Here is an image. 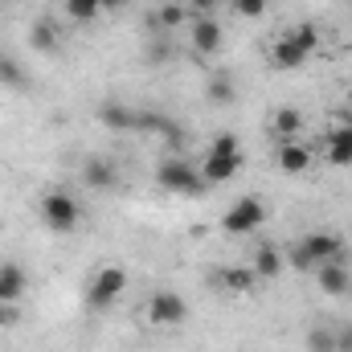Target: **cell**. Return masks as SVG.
Returning <instances> with one entry per match:
<instances>
[{
  "label": "cell",
  "instance_id": "cell-1",
  "mask_svg": "<svg viewBox=\"0 0 352 352\" xmlns=\"http://www.w3.org/2000/svg\"><path fill=\"white\" fill-rule=\"evenodd\" d=\"M316 45H320V29H316V25H295L291 33H283V37L274 41L270 62H274L278 70H295V66H303V62L316 54Z\"/></svg>",
  "mask_w": 352,
  "mask_h": 352
},
{
  "label": "cell",
  "instance_id": "cell-2",
  "mask_svg": "<svg viewBox=\"0 0 352 352\" xmlns=\"http://www.w3.org/2000/svg\"><path fill=\"white\" fill-rule=\"evenodd\" d=\"M123 291H127V270L123 266H102V270H94V278L87 287V307L90 311H107V307H115L123 299Z\"/></svg>",
  "mask_w": 352,
  "mask_h": 352
},
{
  "label": "cell",
  "instance_id": "cell-3",
  "mask_svg": "<svg viewBox=\"0 0 352 352\" xmlns=\"http://www.w3.org/2000/svg\"><path fill=\"white\" fill-rule=\"evenodd\" d=\"M78 217H82V209H78V201H74L70 192L54 188V192L41 197V221H45V230L70 234V230H78Z\"/></svg>",
  "mask_w": 352,
  "mask_h": 352
},
{
  "label": "cell",
  "instance_id": "cell-4",
  "mask_svg": "<svg viewBox=\"0 0 352 352\" xmlns=\"http://www.w3.org/2000/svg\"><path fill=\"white\" fill-rule=\"evenodd\" d=\"M156 180H160V188L164 192H180V197H197L201 188H205V176L197 173L192 164H184V160H164L160 168H156Z\"/></svg>",
  "mask_w": 352,
  "mask_h": 352
},
{
  "label": "cell",
  "instance_id": "cell-5",
  "mask_svg": "<svg viewBox=\"0 0 352 352\" xmlns=\"http://www.w3.org/2000/svg\"><path fill=\"white\" fill-rule=\"evenodd\" d=\"M266 221V205L258 197H242V201H234L230 209H226V217H221V230L226 234H254V230H263Z\"/></svg>",
  "mask_w": 352,
  "mask_h": 352
},
{
  "label": "cell",
  "instance_id": "cell-6",
  "mask_svg": "<svg viewBox=\"0 0 352 352\" xmlns=\"http://www.w3.org/2000/svg\"><path fill=\"white\" fill-rule=\"evenodd\" d=\"M184 316H188V303L176 291H156L148 299V320L156 328H176V324H184Z\"/></svg>",
  "mask_w": 352,
  "mask_h": 352
},
{
  "label": "cell",
  "instance_id": "cell-7",
  "mask_svg": "<svg viewBox=\"0 0 352 352\" xmlns=\"http://www.w3.org/2000/svg\"><path fill=\"white\" fill-rule=\"evenodd\" d=\"M307 250H311V258L324 266V263H344V254H349V246H344V238H336V234H324V230H316V234H307V238H299Z\"/></svg>",
  "mask_w": 352,
  "mask_h": 352
},
{
  "label": "cell",
  "instance_id": "cell-8",
  "mask_svg": "<svg viewBox=\"0 0 352 352\" xmlns=\"http://www.w3.org/2000/svg\"><path fill=\"white\" fill-rule=\"evenodd\" d=\"M316 283H320V291L332 295V299H349L352 295V270L344 263H324L316 270Z\"/></svg>",
  "mask_w": 352,
  "mask_h": 352
},
{
  "label": "cell",
  "instance_id": "cell-9",
  "mask_svg": "<svg viewBox=\"0 0 352 352\" xmlns=\"http://www.w3.org/2000/svg\"><path fill=\"white\" fill-rule=\"evenodd\" d=\"M135 131H148V135H164V140H173V148L184 140V127H176L173 119L164 115V111H156V107H148V111H135Z\"/></svg>",
  "mask_w": 352,
  "mask_h": 352
},
{
  "label": "cell",
  "instance_id": "cell-10",
  "mask_svg": "<svg viewBox=\"0 0 352 352\" xmlns=\"http://www.w3.org/2000/svg\"><path fill=\"white\" fill-rule=\"evenodd\" d=\"M242 168H246V156L242 152H234V156H205L201 176H205V184H226V180H234Z\"/></svg>",
  "mask_w": 352,
  "mask_h": 352
},
{
  "label": "cell",
  "instance_id": "cell-11",
  "mask_svg": "<svg viewBox=\"0 0 352 352\" xmlns=\"http://www.w3.org/2000/svg\"><path fill=\"white\" fill-rule=\"evenodd\" d=\"M82 184L87 188H115L119 184V168H115V160H107V156H90L87 164H82Z\"/></svg>",
  "mask_w": 352,
  "mask_h": 352
},
{
  "label": "cell",
  "instance_id": "cell-12",
  "mask_svg": "<svg viewBox=\"0 0 352 352\" xmlns=\"http://www.w3.org/2000/svg\"><path fill=\"white\" fill-rule=\"evenodd\" d=\"M29 45H33L37 54H58V45H62L58 21H54V16H37V21L29 25Z\"/></svg>",
  "mask_w": 352,
  "mask_h": 352
},
{
  "label": "cell",
  "instance_id": "cell-13",
  "mask_svg": "<svg viewBox=\"0 0 352 352\" xmlns=\"http://www.w3.org/2000/svg\"><path fill=\"white\" fill-rule=\"evenodd\" d=\"M278 168L287 176L307 173V168H311V148L299 144V140H283V144H278Z\"/></svg>",
  "mask_w": 352,
  "mask_h": 352
},
{
  "label": "cell",
  "instance_id": "cell-14",
  "mask_svg": "<svg viewBox=\"0 0 352 352\" xmlns=\"http://www.w3.org/2000/svg\"><path fill=\"white\" fill-rule=\"evenodd\" d=\"M221 41H226V33H221V25L213 16H197L192 21V50L197 54H217Z\"/></svg>",
  "mask_w": 352,
  "mask_h": 352
},
{
  "label": "cell",
  "instance_id": "cell-15",
  "mask_svg": "<svg viewBox=\"0 0 352 352\" xmlns=\"http://www.w3.org/2000/svg\"><path fill=\"white\" fill-rule=\"evenodd\" d=\"M25 287H29V278H25L21 266L16 263H0V303H21Z\"/></svg>",
  "mask_w": 352,
  "mask_h": 352
},
{
  "label": "cell",
  "instance_id": "cell-16",
  "mask_svg": "<svg viewBox=\"0 0 352 352\" xmlns=\"http://www.w3.org/2000/svg\"><path fill=\"white\" fill-rule=\"evenodd\" d=\"M98 123L111 127V131H135V111L123 107V102H102L98 107Z\"/></svg>",
  "mask_w": 352,
  "mask_h": 352
},
{
  "label": "cell",
  "instance_id": "cell-17",
  "mask_svg": "<svg viewBox=\"0 0 352 352\" xmlns=\"http://www.w3.org/2000/svg\"><path fill=\"white\" fill-rule=\"evenodd\" d=\"M217 283H221L226 291H234V295H246V291H254L258 274H254L250 266H221V270H217Z\"/></svg>",
  "mask_w": 352,
  "mask_h": 352
},
{
  "label": "cell",
  "instance_id": "cell-18",
  "mask_svg": "<svg viewBox=\"0 0 352 352\" xmlns=\"http://www.w3.org/2000/svg\"><path fill=\"white\" fill-rule=\"evenodd\" d=\"M0 87H8V90H25L29 87V70H25L21 58H12L8 50H0Z\"/></svg>",
  "mask_w": 352,
  "mask_h": 352
},
{
  "label": "cell",
  "instance_id": "cell-19",
  "mask_svg": "<svg viewBox=\"0 0 352 352\" xmlns=\"http://www.w3.org/2000/svg\"><path fill=\"white\" fill-rule=\"evenodd\" d=\"M328 160H332L336 168H349L352 164V123H344L340 131H332V140H328Z\"/></svg>",
  "mask_w": 352,
  "mask_h": 352
},
{
  "label": "cell",
  "instance_id": "cell-20",
  "mask_svg": "<svg viewBox=\"0 0 352 352\" xmlns=\"http://www.w3.org/2000/svg\"><path fill=\"white\" fill-rule=\"evenodd\" d=\"M283 266H287V263H283V254L266 242V246H258V254H254V266H250V270H254L258 278H278V274H283Z\"/></svg>",
  "mask_w": 352,
  "mask_h": 352
},
{
  "label": "cell",
  "instance_id": "cell-21",
  "mask_svg": "<svg viewBox=\"0 0 352 352\" xmlns=\"http://www.w3.org/2000/svg\"><path fill=\"white\" fill-rule=\"evenodd\" d=\"M270 127H274V135L295 140V135H299V127H303V115H299L295 107H278V111L270 115Z\"/></svg>",
  "mask_w": 352,
  "mask_h": 352
},
{
  "label": "cell",
  "instance_id": "cell-22",
  "mask_svg": "<svg viewBox=\"0 0 352 352\" xmlns=\"http://www.w3.org/2000/svg\"><path fill=\"white\" fill-rule=\"evenodd\" d=\"M184 21H188V8H184V4H160V8H156V25H160L164 33H176Z\"/></svg>",
  "mask_w": 352,
  "mask_h": 352
},
{
  "label": "cell",
  "instance_id": "cell-23",
  "mask_svg": "<svg viewBox=\"0 0 352 352\" xmlns=\"http://www.w3.org/2000/svg\"><path fill=\"white\" fill-rule=\"evenodd\" d=\"M307 352H336V328L328 324L307 328Z\"/></svg>",
  "mask_w": 352,
  "mask_h": 352
},
{
  "label": "cell",
  "instance_id": "cell-24",
  "mask_svg": "<svg viewBox=\"0 0 352 352\" xmlns=\"http://www.w3.org/2000/svg\"><path fill=\"white\" fill-rule=\"evenodd\" d=\"M66 12H70V21L90 25V21L102 12V4H98V0H66Z\"/></svg>",
  "mask_w": 352,
  "mask_h": 352
},
{
  "label": "cell",
  "instance_id": "cell-25",
  "mask_svg": "<svg viewBox=\"0 0 352 352\" xmlns=\"http://www.w3.org/2000/svg\"><path fill=\"white\" fill-rule=\"evenodd\" d=\"M205 98H209V102H217V107H221V102H234V82H230L226 74L209 78V87H205Z\"/></svg>",
  "mask_w": 352,
  "mask_h": 352
},
{
  "label": "cell",
  "instance_id": "cell-26",
  "mask_svg": "<svg viewBox=\"0 0 352 352\" xmlns=\"http://www.w3.org/2000/svg\"><path fill=\"white\" fill-rule=\"evenodd\" d=\"M291 266H295V270H303V274H307V270H320V263L311 258V250H307L303 242H295V246H291Z\"/></svg>",
  "mask_w": 352,
  "mask_h": 352
},
{
  "label": "cell",
  "instance_id": "cell-27",
  "mask_svg": "<svg viewBox=\"0 0 352 352\" xmlns=\"http://www.w3.org/2000/svg\"><path fill=\"white\" fill-rule=\"evenodd\" d=\"M234 152H242V148H238V135H234V131H221V135L213 140V148H209V156H234Z\"/></svg>",
  "mask_w": 352,
  "mask_h": 352
},
{
  "label": "cell",
  "instance_id": "cell-28",
  "mask_svg": "<svg viewBox=\"0 0 352 352\" xmlns=\"http://www.w3.org/2000/svg\"><path fill=\"white\" fill-rule=\"evenodd\" d=\"M230 4H234V12H238V16L258 21V16L266 12V4H270V0H230Z\"/></svg>",
  "mask_w": 352,
  "mask_h": 352
},
{
  "label": "cell",
  "instance_id": "cell-29",
  "mask_svg": "<svg viewBox=\"0 0 352 352\" xmlns=\"http://www.w3.org/2000/svg\"><path fill=\"white\" fill-rule=\"evenodd\" d=\"M217 4H221V0H184V8H188L192 16H213Z\"/></svg>",
  "mask_w": 352,
  "mask_h": 352
},
{
  "label": "cell",
  "instance_id": "cell-30",
  "mask_svg": "<svg viewBox=\"0 0 352 352\" xmlns=\"http://www.w3.org/2000/svg\"><path fill=\"white\" fill-rule=\"evenodd\" d=\"M336 352H352V324L336 328Z\"/></svg>",
  "mask_w": 352,
  "mask_h": 352
},
{
  "label": "cell",
  "instance_id": "cell-31",
  "mask_svg": "<svg viewBox=\"0 0 352 352\" xmlns=\"http://www.w3.org/2000/svg\"><path fill=\"white\" fill-rule=\"evenodd\" d=\"M173 50H168V41H152V50H148V62H164Z\"/></svg>",
  "mask_w": 352,
  "mask_h": 352
},
{
  "label": "cell",
  "instance_id": "cell-32",
  "mask_svg": "<svg viewBox=\"0 0 352 352\" xmlns=\"http://www.w3.org/2000/svg\"><path fill=\"white\" fill-rule=\"evenodd\" d=\"M8 324H16V303H0V332H4Z\"/></svg>",
  "mask_w": 352,
  "mask_h": 352
},
{
  "label": "cell",
  "instance_id": "cell-33",
  "mask_svg": "<svg viewBox=\"0 0 352 352\" xmlns=\"http://www.w3.org/2000/svg\"><path fill=\"white\" fill-rule=\"evenodd\" d=\"M98 4H102V12H123L131 0H98Z\"/></svg>",
  "mask_w": 352,
  "mask_h": 352
},
{
  "label": "cell",
  "instance_id": "cell-34",
  "mask_svg": "<svg viewBox=\"0 0 352 352\" xmlns=\"http://www.w3.org/2000/svg\"><path fill=\"white\" fill-rule=\"evenodd\" d=\"M349 102H352V94H349Z\"/></svg>",
  "mask_w": 352,
  "mask_h": 352
}]
</instances>
